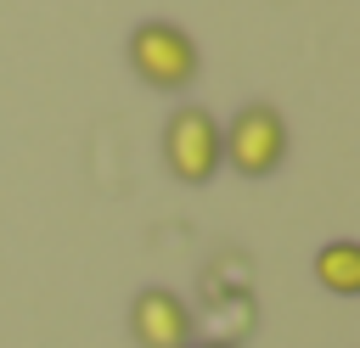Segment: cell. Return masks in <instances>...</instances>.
I'll list each match as a JSON object with an SVG mask.
<instances>
[{
	"mask_svg": "<svg viewBox=\"0 0 360 348\" xmlns=\"http://www.w3.org/2000/svg\"><path fill=\"white\" fill-rule=\"evenodd\" d=\"M129 62H135V73H141L146 84L180 90V84H191V73H197V45H191V34L174 28V22H141V28L129 34Z\"/></svg>",
	"mask_w": 360,
	"mask_h": 348,
	"instance_id": "obj_1",
	"label": "cell"
},
{
	"mask_svg": "<svg viewBox=\"0 0 360 348\" xmlns=\"http://www.w3.org/2000/svg\"><path fill=\"white\" fill-rule=\"evenodd\" d=\"M281 152H287V123H281L276 107H242L231 118V129L219 135V157L236 174H253V180L270 174L281 163Z\"/></svg>",
	"mask_w": 360,
	"mask_h": 348,
	"instance_id": "obj_2",
	"label": "cell"
},
{
	"mask_svg": "<svg viewBox=\"0 0 360 348\" xmlns=\"http://www.w3.org/2000/svg\"><path fill=\"white\" fill-rule=\"evenodd\" d=\"M163 157L186 185H202L219 168V123L202 107H180L163 129Z\"/></svg>",
	"mask_w": 360,
	"mask_h": 348,
	"instance_id": "obj_3",
	"label": "cell"
},
{
	"mask_svg": "<svg viewBox=\"0 0 360 348\" xmlns=\"http://www.w3.org/2000/svg\"><path fill=\"white\" fill-rule=\"evenodd\" d=\"M129 326H135V342H141V348H186V337H191L186 303H180L174 292H163V286H152V292L135 297Z\"/></svg>",
	"mask_w": 360,
	"mask_h": 348,
	"instance_id": "obj_4",
	"label": "cell"
},
{
	"mask_svg": "<svg viewBox=\"0 0 360 348\" xmlns=\"http://www.w3.org/2000/svg\"><path fill=\"white\" fill-rule=\"evenodd\" d=\"M315 281H321L326 292H338V297L360 292V247H354V241H326V247L315 253Z\"/></svg>",
	"mask_w": 360,
	"mask_h": 348,
	"instance_id": "obj_5",
	"label": "cell"
},
{
	"mask_svg": "<svg viewBox=\"0 0 360 348\" xmlns=\"http://www.w3.org/2000/svg\"><path fill=\"white\" fill-rule=\"evenodd\" d=\"M208 348H214V342H208Z\"/></svg>",
	"mask_w": 360,
	"mask_h": 348,
	"instance_id": "obj_6",
	"label": "cell"
}]
</instances>
